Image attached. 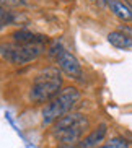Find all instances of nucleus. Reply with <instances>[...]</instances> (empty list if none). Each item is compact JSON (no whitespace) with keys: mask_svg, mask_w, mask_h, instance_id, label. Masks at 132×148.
Segmentation results:
<instances>
[{"mask_svg":"<svg viewBox=\"0 0 132 148\" xmlns=\"http://www.w3.org/2000/svg\"><path fill=\"white\" fill-rule=\"evenodd\" d=\"M80 99V91L75 86H67L59 93L52 101L44 104L41 109V125L49 127L56 121L64 117L65 114L72 112V109Z\"/></svg>","mask_w":132,"mask_h":148,"instance_id":"obj_1","label":"nucleus"},{"mask_svg":"<svg viewBox=\"0 0 132 148\" xmlns=\"http://www.w3.org/2000/svg\"><path fill=\"white\" fill-rule=\"evenodd\" d=\"M62 78L57 69H47L34 78L30 90V101L36 104H47L62 91Z\"/></svg>","mask_w":132,"mask_h":148,"instance_id":"obj_2","label":"nucleus"},{"mask_svg":"<svg viewBox=\"0 0 132 148\" xmlns=\"http://www.w3.org/2000/svg\"><path fill=\"white\" fill-rule=\"evenodd\" d=\"M2 56L15 65H25L31 60H36L44 52L43 44H2Z\"/></svg>","mask_w":132,"mask_h":148,"instance_id":"obj_3","label":"nucleus"},{"mask_svg":"<svg viewBox=\"0 0 132 148\" xmlns=\"http://www.w3.org/2000/svg\"><path fill=\"white\" fill-rule=\"evenodd\" d=\"M88 129V121L77 124V125L67 127L64 130L57 134H51L56 140V147L57 148H77L80 140L85 137V130Z\"/></svg>","mask_w":132,"mask_h":148,"instance_id":"obj_4","label":"nucleus"},{"mask_svg":"<svg viewBox=\"0 0 132 148\" xmlns=\"http://www.w3.org/2000/svg\"><path fill=\"white\" fill-rule=\"evenodd\" d=\"M56 62H57L59 69L65 75H69L70 78H80L82 77V65H80L78 59L74 54H70L69 51L62 49L60 54L56 57Z\"/></svg>","mask_w":132,"mask_h":148,"instance_id":"obj_5","label":"nucleus"},{"mask_svg":"<svg viewBox=\"0 0 132 148\" xmlns=\"http://www.w3.org/2000/svg\"><path fill=\"white\" fill-rule=\"evenodd\" d=\"M106 135H108V124L106 122H100L96 127H93L91 130L80 140V143L77 148H98L104 143Z\"/></svg>","mask_w":132,"mask_h":148,"instance_id":"obj_6","label":"nucleus"},{"mask_svg":"<svg viewBox=\"0 0 132 148\" xmlns=\"http://www.w3.org/2000/svg\"><path fill=\"white\" fill-rule=\"evenodd\" d=\"M87 116H83L82 112H69L65 114L64 117H60L59 121H56L52 124V129H51V134H57V132L64 130L67 127H72V125H77V124H82V122H87Z\"/></svg>","mask_w":132,"mask_h":148,"instance_id":"obj_7","label":"nucleus"},{"mask_svg":"<svg viewBox=\"0 0 132 148\" xmlns=\"http://www.w3.org/2000/svg\"><path fill=\"white\" fill-rule=\"evenodd\" d=\"M13 41L16 44H43L44 42V36L34 34L28 29H18L12 34Z\"/></svg>","mask_w":132,"mask_h":148,"instance_id":"obj_8","label":"nucleus"},{"mask_svg":"<svg viewBox=\"0 0 132 148\" xmlns=\"http://www.w3.org/2000/svg\"><path fill=\"white\" fill-rule=\"evenodd\" d=\"M109 8L119 20H122V21H132V7L129 3H124L121 0H111Z\"/></svg>","mask_w":132,"mask_h":148,"instance_id":"obj_9","label":"nucleus"},{"mask_svg":"<svg viewBox=\"0 0 132 148\" xmlns=\"http://www.w3.org/2000/svg\"><path fill=\"white\" fill-rule=\"evenodd\" d=\"M108 41L111 46H114L118 49H129L132 47V38L122 31H111L108 34Z\"/></svg>","mask_w":132,"mask_h":148,"instance_id":"obj_10","label":"nucleus"},{"mask_svg":"<svg viewBox=\"0 0 132 148\" xmlns=\"http://www.w3.org/2000/svg\"><path fill=\"white\" fill-rule=\"evenodd\" d=\"M98 148H129V142L124 137H113Z\"/></svg>","mask_w":132,"mask_h":148,"instance_id":"obj_11","label":"nucleus"},{"mask_svg":"<svg viewBox=\"0 0 132 148\" xmlns=\"http://www.w3.org/2000/svg\"><path fill=\"white\" fill-rule=\"evenodd\" d=\"M13 20H15V15L10 10H7V7L0 5V28L5 26V25H12Z\"/></svg>","mask_w":132,"mask_h":148,"instance_id":"obj_12","label":"nucleus"},{"mask_svg":"<svg viewBox=\"0 0 132 148\" xmlns=\"http://www.w3.org/2000/svg\"><path fill=\"white\" fill-rule=\"evenodd\" d=\"M26 3L28 0H0V5L3 7H23Z\"/></svg>","mask_w":132,"mask_h":148,"instance_id":"obj_13","label":"nucleus"},{"mask_svg":"<svg viewBox=\"0 0 132 148\" xmlns=\"http://www.w3.org/2000/svg\"><path fill=\"white\" fill-rule=\"evenodd\" d=\"M109 2L111 0H100V5H106V3L109 5Z\"/></svg>","mask_w":132,"mask_h":148,"instance_id":"obj_14","label":"nucleus"},{"mask_svg":"<svg viewBox=\"0 0 132 148\" xmlns=\"http://www.w3.org/2000/svg\"><path fill=\"white\" fill-rule=\"evenodd\" d=\"M127 2H129V3H131V5H132V0H127Z\"/></svg>","mask_w":132,"mask_h":148,"instance_id":"obj_15","label":"nucleus"},{"mask_svg":"<svg viewBox=\"0 0 132 148\" xmlns=\"http://www.w3.org/2000/svg\"><path fill=\"white\" fill-rule=\"evenodd\" d=\"M91 2H95V0H91Z\"/></svg>","mask_w":132,"mask_h":148,"instance_id":"obj_16","label":"nucleus"}]
</instances>
